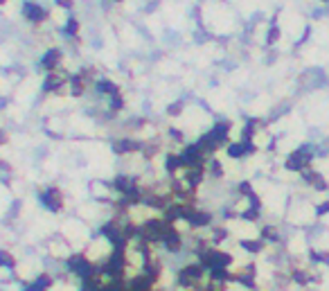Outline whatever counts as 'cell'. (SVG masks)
<instances>
[{
    "label": "cell",
    "mask_w": 329,
    "mask_h": 291,
    "mask_svg": "<svg viewBox=\"0 0 329 291\" xmlns=\"http://www.w3.org/2000/svg\"><path fill=\"white\" fill-rule=\"evenodd\" d=\"M226 240H230V230H228L226 226H214L212 228V235H210V244L212 246H221Z\"/></svg>",
    "instance_id": "cell-8"
},
{
    "label": "cell",
    "mask_w": 329,
    "mask_h": 291,
    "mask_svg": "<svg viewBox=\"0 0 329 291\" xmlns=\"http://www.w3.org/2000/svg\"><path fill=\"white\" fill-rule=\"evenodd\" d=\"M99 91H106V93H117V88L111 84V81H102L99 84Z\"/></svg>",
    "instance_id": "cell-12"
},
{
    "label": "cell",
    "mask_w": 329,
    "mask_h": 291,
    "mask_svg": "<svg viewBox=\"0 0 329 291\" xmlns=\"http://www.w3.org/2000/svg\"><path fill=\"white\" fill-rule=\"evenodd\" d=\"M5 140H7V136H5V133H3V131H0V144H3V142H5Z\"/></svg>",
    "instance_id": "cell-17"
},
{
    "label": "cell",
    "mask_w": 329,
    "mask_h": 291,
    "mask_svg": "<svg viewBox=\"0 0 329 291\" xmlns=\"http://www.w3.org/2000/svg\"><path fill=\"white\" fill-rule=\"evenodd\" d=\"M237 246L244 253H248V255H262V253H266V248H268L266 242H262L259 237H239Z\"/></svg>",
    "instance_id": "cell-4"
},
{
    "label": "cell",
    "mask_w": 329,
    "mask_h": 291,
    "mask_svg": "<svg viewBox=\"0 0 329 291\" xmlns=\"http://www.w3.org/2000/svg\"><path fill=\"white\" fill-rule=\"evenodd\" d=\"M77 30H79V25H77V20H68V32H77Z\"/></svg>",
    "instance_id": "cell-13"
},
{
    "label": "cell",
    "mask_w": 329,
    "mask_h": 291,
    "mask_svg": "<svg viewBox=\"0 0 329 291\" xmlns=\"http://www.w3.org/2000/svg\"><path fill=\"white\" fill-rule=\"evenodd\" d=\"M278 36H280L278 30H271V32H268V43H275V41H278Z\"/></svg>",
    "instance_id": "cell-14"
},
{
    "label": "cell",
    "mask_w": 329,
    "mask_h": 291,
    "mask_svg": "<svg viewBox=\"0 0 329 291\" xmlns=\"http://www.w3.org/2000/svg\"><path fill=\"white\" fill-rule=\"evenodd\" d=\"M259 240L266 242V246H273V244H280V242H282L280 228H278V226H273V223H266V226L259 228Z\"/></svg>",
    "instance_id": "cell-5"
},
{
    "label": "cell",
    "mask_w": 329,
    "mask_h": 291,
    "mask_svg": "<svg viewBox=\"0 0 329 291\" xmlns=\"http://www.w3.org/2000/svg\"><path fill=\"white\" fill-rule=\"evenodd\" d=\"M64 269L68 275H75L77 280H91L99 275L97 262H93V257H88L83 251H70L68 257L64 259Z\"/></svg>",
    "instance_id": "cell-1"
},
{
    "label": "cell",
    "mask_w": 329,
    "mask_h": 291,
    "mask_svg": "<svg viewBox=\"0 0 329 291\" xmlns=\"http://www.w3.org/2000/svg\"><path fill=\"white\" fill-rule=\"evenodd\" d=\"M39 201H41V206L50 212H59L61 208H64V196H61V192L56 188H48L45 192H41Z\"/></svg>",
    "instance_id": "cell-3"
},
{
    "label": "cell",
    "mask_w": 329,
    "mask_h": 291,
    "mask_svg": "<svg viewBox=\"0 0 329 291\" xmlns=\"http://www.w3.org/2000/svg\"><path fill=\"white\" fill-rule=\"evenodd\" d=\"M138 149H142V142H138V140H117L113 144L115 154H131V152H138Z\"/></svg>",
    "instance_id": "cell-7"
},
{
    "label": "cell",
    "mask_w": 329,
    "mask_h": 291,
    "mask_svg": "<svg viewBox=\"0 0 329 291\" xmlns=\"http://www.w3.org/2000/svg\"><path fill=\"white\" fill-rule=\"evenodd\" d=\"M309 165H311V149L300 147V149H295V152H291L289 156H286L284 167L291 169V171H305V169H309Z\"/></svg>",
    "instance_id": "cell-2"
},
{
    "label": "cell",
    "mask_w": 329,
    "mask_h": 291,
    "mask_svg": "<svg viewBox=\"0 0 329 291\" xmlns=\"http://www.w3.org/2000/svg\"><path fill=\"white\" fill-rule=\"evenodd\" d=\"M16 267H18V259L16 255H14L12 251H5V248H0V269L3 271H16Z\"/></svg>",
    "instance_id": "cell-6"
},
{
    "label": "cell",
    "mask_w": 329,
    "mask_h": 291,
    "mask_svg": "<svg viewBox=\"0 0 329 291\" xmlns=\"http://www.w3.org/2000/svg\"><path fill=\"white\" fill-rule=\"evenodd\" d=\"M313 215L320 219V217H325V215H329V201H322L320 206H316V210H313Z\"/></svg>",
    "instance_id": "cell-11"
},
{
    "label": "cell",
    "mask_w": 329,
    "mask_h": 291,
    "mask_svg": "<svg viewBox=\"0 0 329 291\" xmlns=\"http://www.w3.org/2000/svg\"><path fill=\"white\" fill-rule=\"evenodd\" d=\"M56 3H61V7H70V0H56Z\"/></svg>",
    "instance_id": "cell-16"
},
{
    "label": "cell",
    "mask_w": 329,
    "mask_h": 291,
    "mask_svg": "<svg viewBox=\"0 0 329 291\" xmlns=\"http://www.w3.org/2000/svg\"><path fill=\"white\" fill-rule=\"evenodd\" d=\"M59 52L56 50H52V52H48V54H45V59L41 61V66H43V68H54V64H59Z\"/></svg>",
    "instance_id": "cell-10"
},
{
    "label": "cell",
    "mask_w": 329,
    "mask_h": 291,
    "mask_svg": "<svg viewBox=\"0 0 329 291\" xmlns=\"http://www.w3.org/2000/svg\"><path fill=\"white\" fill-rule=\"evenodd\" d=\"M23 14L27 16L29 20H34V23H39L41 18H43V9L39 7V5H34V3H27L23 7Z\"/></svg>",
    "instance_id": "cell-9"
},
{
    "label": "cell",
    "mask_w": 329,
    "mask_h": 291,
    "mask_svg": "<svg viewBox=\"0 0 329 291\" xmlns=\"http://www.w3.org/2000/svg\"><path fill=\"white\" fill-rule=\"evenodd\" d=\"M181 106H183V104L178 102V104H174V106H171L169 108V113H171V115H178V111H181Z\"/></svg>",
    "instance_id": "cell-15"
}]
</instances>
